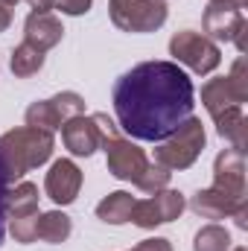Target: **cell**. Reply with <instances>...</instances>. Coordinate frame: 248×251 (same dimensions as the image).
I'll use <instances>...</instances> for the list:
<instances>
[{
	"mask_svg": "<svg viewBox=\"0 0 248 251\" xmlns=\"http://www.w3.org/2000/svg\"><path fill=\"white\" fill-rule=\"evenodd\" d=\"M248 100V67L246 56H240L228 76H216L201 88V105L207 108L210 117H219L225 108L246 105Z\"/></svg>",
	"mask_w": 248,
	"mask_h": 251,
	"instance_id": "obj_5",
	"label": "cell"
},
{
	"mask_svg": "<svg viewBox=\"0 0 248 251\" xmlns=\"http://www.w3.org/2000/svg\"><path fill=\"white\" fill-rule=\"evenodd\" d=\"M170 170H164V167H158V164H149L146 167V173L134 181V187L143 190V193H158V190H164L170 184Z\"/></svg>",
	"mask_w": 248,
	"mask_h": 251,
	"instance_id": "obj_23",
	"label": "cell"
},
{
	"mask_svg": "<svg viewBox=\"0 0 248 251\" xmlns=\"http://www.w3.org/2000/svg\"><path fill=\"white\" fill-rule=\"evenodd\" d=\"M62 143L64 149L76 158H91L97 149H99V131H97V123L94 117H73L62 126Z\"/></svg>",
	"mask_w": 248,
	"mask_h": 251,
	"instance_id": "obj_12",
	"label": "cell"
},
{
	"mask_svg": "<svg viewBox=\"0 0 248 251\" xmlns=\"http://www.w3.org/2000/svg\"><path fill=\"white\" fill-rule=\"evenodd\" d=\"M207 143V134H204V126L198 117H187L184 123L178 126L170 137L161 140V146L155 149V164L164 167V170H187L196 164V158L201 155Z\"/></svg>",
	"mask_w": 248,
	"mask_h": 251,
	"instance_id": "obj_4",
	"label": "cell"
},
{
	"mask_svg": "<svg viewBox=\"0 0 248 251\" xmlns=\"http://www.w3.org/2000/svg\"><path fill=\"white\" fill-rule=\"evenodd\" d=\"M32 6V12H50L53 9V0H26Z\"/></svg>",
	"mask_w": 248,
	"mask_h": 251,
	"instance_id": "obj_29",
	"label": "cell"
},
{
	"mask_svg": "<svg viewBox=\"0 0 248 251\" xmlns=\"http://www.w3.org/2000/svg\"><path fill=\"white\" fill-rule=\"evenodd\" d=\"M111 102L123 134L161 143L193 117L196 88L175 62H140L114 82Z\"/></svg>",
	"mask_w": 248,
	"mask_h": 251,
	"instance_id": "obj_1",
	"label": "cell"
},
{
	"mask_svg": "<svg viewBox=\"0 0 248 251\" xmlns=\"http://www.w3.org/2000/svg\"><path fill=\"white\" fill-rule=\"evenodd\" d=\"M64 35L62 21L53 15V12H29L26 21H24V41L38 47L41 53L53 50Z\"/></svg>",
	"mask_w": 248,
	"mask_h": 251,
	"instance_id": "obj_13",
	"label": "cell"
},
{
	"mask_svg": "<svg viewBox=\"0 0 248 251\" xmlns=\"http://www.w3.org/2000/svg\"><path fill=\"white\" fill-rule=\"evenodd\" d=\"M50 102H53L56 114L62 117V126L67 123V120H73V117H79V114H85V100H82L76 91H62V94H56Z\"/></svg>",
	"mask_w": 248,
	"mask_h": 251,
	"instance_id": "obj_21",
	"label": "cell"
},
{
	"mask_svg": "<svg viewBox=\"0 0 248 251\" xmlns=\"http://www.w3.org/2000/svg\"><path fill=\"white\" fill-rule=\"evenodd\" d=\"M82 190V170L70 161V158H59L53 161L47 178H44V193L56 201V204H73L76 196Z\"/></svg>",
	"mask_w": 248,
	"mask_h": 251,
	"instance_id": "obj_10",
	"label": "cell"
},
{
	"mask_svg": "<svg viewBox=\"0 0 248 251\" xmlns=\"http://www.w3.org/2000/svg\"><path fill=\"white\" fill-rule=\"evenodd\" d=\"M134 196L117 190V193H108L99 204H97V219H102L105 225H125L128 216H131V207H134Z\"/></svg>",
	"mask_w": 248,
	"mask_h": 251,
	"instance_id": "obj_15",
	"label": "cell"
},
{
	"mask_svg": "<svg viewBox=\"0 0 248 251\" xmlns=\"http://www.w3.org/2000/svg\"><path fill=\"white\" fill-rule=\"evenodd\" d=\"M231 219L237 222V228H240V231H246V228H248V204H246V207H240Z\"/></svg>",
	"mask_w": 248,
	"mask_h": 251,
	"instance_id": "obj_28",
	"label": "cell"
},
{
	"mask_svg": "<svg viewBox=\"0 0 248 251\" xmlns=\"http://www.w3.org/2000/svg\"><path fill=\"white\" fill-rule=\"evenodd\" d=\"M128 251H173V246L164 237H149V240H140L134 249H128Z\"/></svg>",
	"mask_w": 248,
	"mask_h": 251,
	"instance_id": "obj_26",
	"label": "cell"
},
{
	"mask_svg": "<svg viewBox=\"0 0 248 251\" xmlns=\"http://www.w3.org/2000/svg\"><path fill=\"white\" fill-rule=\"evenodd\" d=\"M91 3L94 0H53V9H59L62 15H85V12H91Z\"/></svg>",
	"mask_w": 248,
	"mask_h": 251,
	"instance_id": "obj_24",
	"label": "cell"
},
{
	"mask_svg": "<svg viewBox=\"0 0 248 251\" xmlns=\"http://www.w3.org/2000/svg\"><path fill=\"white\" fill-rule=\"evenodd\" d=\"M184 207H187L184 193L164 187V190H158V193H152L149 199L134 201L128 222H134V225L143 228V231H152V228H158V225H167V222L178 219V216L184 213Z\"/></svg>",
	"mask_w": 248,
	"mask_h": 251,
	"instance_id": "obj_8",
	"label": "cell"
},
{
	"mask_svg": "<svg viewBox=\"0 0 248 251\" xmlns=\"http://www.w3.org/2000/svg\"><path fill=\"white\" fill-rule=\"evenodd\" d=\"M9 67H12V73L18 76V79H29V76H35L41 67H44V53L38 50V47H32V44H18L15 50H12V59H9Z\"/></svg>",
	"mask_w": 248,
	"mask_h": 251,
	"instance_id": "obj_18",
	"label": "cell"
},
{
	"mask_svg": "<svg viewBox=\"0 0 248 251\" xmlns=\"http://www.w3.org/2000/svg\"><path fill=\"white\" fill-rule=\"evenodd\" d=\"M53 149H56V137L41 128L24 126V128H12V131L0 134V167L9 178V184L24 178L29 170L47 164Z\"/></svg>",
	"mask_w": 248,
	"mask_h": 251,
	"instance_id": "obj_2",
	"label": "cell"
},
{
	"mask_svg": "<svg viewBox=\"0 0 248 251\" xmlns=\"http://www.w3.org/2000/svg\"><path fill=\"white\" fill-rule=\"evenodd\" d=\"M38 213V187L32 181H21L15 190L6 193V219Z\"/></svg>",
	"mask_w": 248,
	"mask_h": 251,
	"instance_id": "obj_17",
	"label": "cell"
},
{
	"mask_svg": "<svg viewBox=\"0 0 248 251\" xmlns=\"http://www.w3.org/2000/svg\"><path fill=\"white\" fill-rule=\"evenodd\" d=\"M234 251H246V249H234Z\"/></svg>",
	"mask_w": 248,
	"mask_h": 251,
	"instance_id": "obj_32",
	"label": "cell"
},
{
	"mask_svg": "<svg viewBox=\"0 0 248 251\" xmlns=\"http://www.w3.org/2000/svg\"><path fill=\"white\" fill-rule=\"evenodd\" d=\"M111 24L123 32H155L167 24L164 0H108Z\"/></svg>",
	"mask_w": 248,
	"mask_h": 251,
	"instance_id": "obj_6",
	"label": "cell"
},
{
	"mask_svg": "<svg viewBox=\"0 0 248 251\" xmlns=\"http://www.w3.org/2000/svg\"><path fill=\"white\" fill-rule=\"evenodd\" d=\"M26 126L29 128H41V131H56V128H62V117L56 114V108H53V102L50 100H35L29 108H26Z\"/></svg>",
	"mask_w": 248,
	"mask_h": 251,
	"instance_id": "obj_20",
	"label": "cell"
},
{
	"mask_svg": "<svg viewBox=\"0 0 248 251\" xmlns=\"http://www.w3.org/2000/svg\"><path fill=\"white\" fill-rule=\"evenodd\" d=\"M201 35H207L210 41H234L237 50L246 56V15L243 9L231 6V3H207L204 15H201Z\"/></svg>",
	"mask_w": 248,
	"mask_h": 251,
	"instance_id": "obj_9",
	"label": "cell"
},
{
	"mask_svg": "<svg viewBox=\"0 0 248 251\" xmlns=\"http://www.w3.org/2000/svg\"><path fill=\"white\" fill-rule=\"evenodd\" d=\"M6 193H9V178L0 167V243L6 237Z\"/></svg>",
	"mask_w": 248,
	"mask_h": 251,
	"instance_id": "obj_25",
	"label": "cell"
},
{
	"mask_svg": "<svg viewBox=\"0 0 248 251\" xmlns=\"http://www.w3.org/2000/svg\"><path fill=\"white\" fill-rule=\"evenodd\" d=\"M248 204V196H234V193H225L219 187H210L207 190H198L193 199H190V207L193 213H198L201 219H231L240 207Z\"/></svg>",
	"mask_w": 248,
	"mask_h": 251,
	"instance_id": "obj_11",
	"label": "cell"
},
{
	"mask_svg": "<svg viewBox=\"0 0 248 251\" xmlns=\"http://www.w3.org/2000/svg\"><path fill=\"white\" fill-rule=\"evenodd\" d=\"M9 24H12V9L6 3H0V32H6Z\"/></svg>",
	"mask_w": 248,
	"mask_h": 251,
	"instance_id": "obj_27",
	"label": "cell"
},
{
	"mask_svg": "<svg viewBox=\"0 0 248 251\" xmlns=\"http://www.w3.org/2000/svg\"><path fill=\"white\" fill-rule=\"evenodd\" d=\"M170 56L175 62L187 64L193 73L198 76H207L213 73L219 62H222V50L216 41H210L207 35L201 32H193V29H181L170 38Z\"/></svg>",
	"mask_w": 248,
	"mask_h": 251,
	"instance_id": "obj_7",
	"label": "cell"
},
{
	"mask_svg": "<svg viewBox=\"0 0 248 251\" xmlns=\"http://www.w3.org/2000/svg\"><path fill=\"white\" fill-rule=\"evenodd\" d=\"M193 251H231V234H228V228H222L216 222L198 228L196 237H193Z\"/></svg>",
	"mask_w": 248,
	"mask_h": 251,
	"instance_id": "obj_19",
	"label": "cell"
},
{
	"mask_svg": "<svg viewBox=\"0 0 248 251\" xmlns=\"http://www.w3.org/2000/svg\"><path fill=\"white\" fill-rule=\"evenodd\" d=\"M35 234H38V240H44L50 246H59V243H64L73 234V222L62 210H47V213H38Z\"/></svg>",
	"mask_w": 248,
	"mask_h": 251,
	"instance_id": "obj_16",
	"label": "cell"
},
{
	"mask_svg": "<svg viewBox=\"0 0 248 251\" xmlns=\"http://www.w3.org/2000/svg\"><path fill=\"white\" fill-rule=\"evenodd\" d=\"M213 3H231V6H237V9H246L248 0H213Z\"/></svg>",
	"mask_w": 248,
	"mask_h": 251,
	"instance_id": "obj_30",
	"label": "cell"
},
{
	"mask_svg": "<svg viewBox=\"0 0 248 251\" xmlns=\"http://www.w3.org/2000/svg\"><path fill=\"white\" fill-rule=\"evenodd\" d=\"M91 117H94L97 131H99V149L105 152L108 173H111L114 178H120V181H131V184H134V181L146 173V167H149L146 152H143L137 143H131L123 131H120V126L114 123L105 111H97V114H91Z\"/></svg>",
	"mask_w": 248,
	"mask_h": 251,
	"instance_id": "obj_3",
	"label": "cell"
},
{
	"mask_svg": "<svg viewBox=\"0 0 248 251\" xmlns=\"http://www.w3.org/2000/svg\"><path fill=\"white\" fill-rule=\"evenodd\" d=\"M216 123V131L222 140H228L234 149H246V140H248V120H246V111L243 105H234V108H225L219 117H213Z\"/></svg>",
	"mask_w": 248,
	"mask_h": 251,
	"instance_id": "obj_14",
	"label": "cell"
},
{
	"mask_svg": "<svg viewBox=\"0 0 248 251\" xmlns=\"http://www.w3.org/2000/svg\"><path fill=\"white\" fill-rule=\"evenodd\" d=\"M35 225H38V213H29V216H12V219H9V234L15 237V243L29 246V243L38 240Z\"/></svg>",
	"mask_w": 248,
	"mask_h": 251,
	"instance_id": "obj_22",
	"label": "cell"
},
{
	"mask_svg": "<svg viewBox=\"0 0 248 251\" xmlns=\"http://www.w3.org/2000/svg\"><path fill=\"white\" fill-rule=\"evenodd\" d=\"M0 3H6V6H15V3H21V0H0Z\"/></svg>",
	"mask_w": 248,
	"mask_h": 251,
	"instance_id": "obj_31",
	"label": "cell"
}]
</instances>
